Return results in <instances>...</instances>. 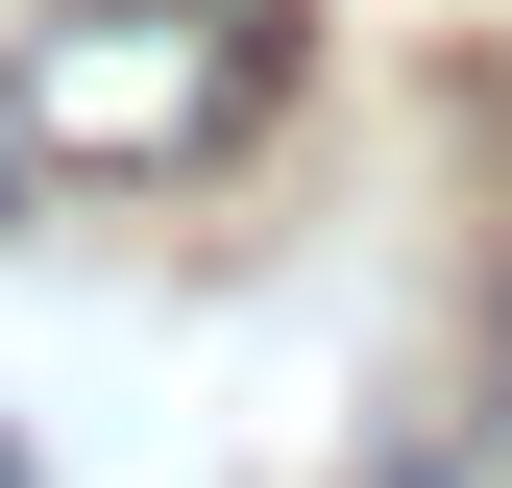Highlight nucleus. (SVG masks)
<instances>
[{"instance_id": "nucleus-1", "label": "nucleus", "mask_w": 512, "mask_h": 488, "mask_svg": "<svg viewBox=\"0 0 512 488\" xmlns=\"http://www.w3.org/2000/svg\"><path fill=\"white\" fill-rule=\"evenodd\" d=\"M317 0H49L25 25V171H220L244 122L293 98Z\"/></svg>"}, {"instance_id": "nucleus-2", "label": "nucleus", "mask_w": 512, "mask_h": 488, "mask_svg": "<svg viewBox=\"0 0 512 488\" xmlns=\"http://www.w3.org/2000/svg\"><path fill=\"white\" fill-rule=\"evenodd\" d=\"M0 488H25V440H0Z\"/></svg>"}]
</instances>
